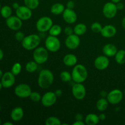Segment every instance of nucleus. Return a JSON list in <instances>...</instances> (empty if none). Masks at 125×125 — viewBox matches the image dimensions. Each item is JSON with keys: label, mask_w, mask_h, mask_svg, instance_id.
<instances>
[{"label": "nucleus", "mask_w": 125, "mask_h": 125, "mask_svg": "<svg viewBox=\"0 0 125 125\" xmlns=\"http://www.w3.org/2000/svg\"><path fill=\"white\" fill-rule=\"evenodd\" d=\"M98 117H99V118H100V120L103 121V120H104L106 118V115H105L104 114H103V113H102V114H101L99 115Z\"/></svg>", "instance_id": "obj_43"}, {"label": "nucleus", "mask_w": 125, "mask_h": 125, "mask_svg": "<svg viewBox=\"0 0 125 125\" xmlns=\"http://www.w3.org/2000/svg\"><path fill=\"white\" fill-rule=\"evenodd\" d=\"M49 58L48 50L46 48L37 47L33 52V59L38 64H43L47 62Z\"/></svg>", "instance_id": "obj_4"}, {"label": "nucleus", "mask_w": 125, "mask_h": 125, "mask_svg": "<svg viewBox=\"0 0 125 125\" xmlns=\"http://www.w3.org/2000/svg\"><path fill=\"white\" fill-rule=\"evenodd\" d=\"M64 33L65 35L68 36V35L74 34V31L71 26H66L64 29Z\"/></svg>", "instance_id": "obj_37"}, {"label": "nucleus", "mask_w": 125, "mask_h": 125, "mask_svg": "<svg viewBox=\"0 0 125 125\" xmlns=\"http://www.w3.org/2000/svg\"><path fill=\"white\" fill-rule=\"evenodd\" d=\"M6 24L9 29L13 31H18L21 28L22 20L17 16H10L6 19Z\"/></svg>", "instance_id": "obj_15"}, {"label": "nucleus", "mask_w": 125, "mask_h": 125, "mask_svg": "<svg viewBox=\"0 0 125 125\" xmlns=\"http://www.w3.org/2000/svg\"><path fill=\"white\" fill-rule=\"evenodd\" d=\"M78 62V58L73 54H67L63 57V62L66 66L73 67L76 65Z\"/></svg>", "instance_id": "obj_21"}, {"label": "nucleus", "mask_w": 125, "mask_h": 125, "mask_svg": "<svg viewBox=\"0 0 125 125\" xmlns=\"http://www.w3.org/2000/svg\"><path fill=\"white\" fill-rule=\"evenodd\" d=\"M3 57H4V52L3 51H2V50H1V49H0V61H1V60L2 59Z\"/></svg>", "instance_id": "obj_45"}, {"label": "nucleus", "mask_w": 125, "mask_h": 125, "mask_svg": "<svg viewBox=\"0 0 125 125\" xmlns=\"http://www.w3.org/2000/svg\"><path fill=\"white\" fill-rule=\"evenodd\" d=\"M21 71V65L18 62H16L13 64L12 66V70H11V72L14 74L15 76L18 75L20 73Z\"/></svg>", "instance_id": "obj_35"}, {"label": "nucleus", "mask_w": 125, "mask_h": 125, "mask_svg": "<svg viewBox=\"0 0 125 125\" xmlns=\"http://www.w3.org/2000/svg\"><path fill=\"white\" fill-rule=\"evenodd\" d=\"M72 80L75 83H83L87 79L88 72L86 67L82 64L74 66L72 72Z\"/></svg>", "instance_id": "obj_2"}, {"label": "nucleus", "mask_w": 125, "mask_h": 125, "mask_svg": "<svg viewBox=\"0 0 125 125\" xmlns=\"http://www.w3.org/2000/svg\"><path fill=\"white\" fill-rule=\"evenodd\" d=\"M60 78L61 81L64 83H68L72 80V73H70L67 71H63L60 74Z\"/></svg>", "instance_id": "obj_32"}, {"label": "nucleus", "mask_w": 125, "mask_h": 125, "mask_svg": "<svg viewBox=\"0 0 125 125\" xmlns=\"http://www.w3.org/2000/svg\"><path fill=\"white\" fill-rule=\"evenodd\" d=\"M62 17L65 21L68 24H73L76 21L78 16L73 9L66 8L62 13Z\"/></svg>", "instance_id": "obj_17"}, {"label": "nucleus", "mask_w": 125, "mask_h": 125, "mask_svg": "<svg viewBox=\"0 0 125 125\" xmlns=\"http://www.w3.org/2000/svg\"><path fill=\"white\" fill-rule=\"evenodd\" d=\"M26 6L31 10L36 9L39 6V0H24Z\"/></svg>", "instance_id": "obj_30"}, {"label": "nucleus", "mask_w": 125, "mask_h": 125, "mask_svg": "<svg viewBox=\"0 0 125 125\" xmlns=\"http://www.w3.org/2000/svg\"><path fill=\"white\" fill-rule=\"evenodd\" d=\"M116 6H117V9H118V10H122L123 8H124V4H123L122 2H121V1L116 4Z\"/></svg>", "instance_id": "obj_39"}, {"label": "nucleus", "mask_w": 125, "mask_h": 125, "mask_svg": "<svg viewBox=\"0 0 125 125\" xmlns=\"http://www.w3.org/2000/svg\"><path fill=\"white\" fill-rule=\"evenodd\" d=\"M122 27L123 28V29L125 30V17L123 18V20H122Z\"/></svg>", "instance_id": "obj_46"}, {"label": "nucleus", "mask_w": 125, "mask_h": 125, "mask_svg": "<svg viewBox=\"0 0 125 125\" xmlns=\"http://www.w3.org/2000/svg\"><path fill=\"white\" fill-rule=\"evenodd\" d=\"M100 122L98 115L95 114L90 113L86 115L85 118V123L88 125H96Z\"/></svg>", "instance_id": "obj_23"}, {"label": "nucleus", "mask_w": 125, "mask_h": 125, "mask_svg": "<svg viewBox=\"0 0 125 125\" xmlns=\"http://www.w3.org/2000/svg\"><path fill=\"white\" fill-rule=\"evenodd\" d=\"M72 94L76 99L81 100L86 95V89L82 83H75L72 87Z\"/></svg>", "instance_id": "obj_10"}, {"label": "nucleus", "mask_w": 125, "mask_h": 125, "mask_svg": "<svg viewBox=\"0 0 125 125\" xmlns=\"http://www.w3.org/2000/svg\"><path fill=\"white\" fill-rule=\"evenodd\" d=\"M65 9V7L64 5L60 2H57V3L54 4L51 6L50 11L52 14L55 15H59L63 13Z\"/></svg>", "instance_id": "obj_22"}, {"label": "nucleus", "mask_w": 125, "mask_h": 125, "mask_svg": "<svg viewBox=\"0 0 125 125\" xmlns=\"http://www.w3.org/2000/svg\"><path fill=\"white\" fill-rule=\"evenodd\" d=\"M1 82L4 88H10L14 85L15 83V77L11 72H7L2 75Z\"/></svg>", "instance_id": "obj_14"}, {"label": "nucleus", "mask_w": 125, "mask_h": 125, "mask_svg": "<svg viewBox=\"0 0 125 125\" xmlns=\"http://www.w3.org/2000/svg\"><path fill=\"white\" fill-rule=\"evenodd\" d=\"M73 125H85V122H83V120H76L73 123Z\"/></svg>", "instance_id": "obj_41"}, {"label": "nucleus", "mask_w": 125, "mask_h": 125, "mask_svg": "<svg viewBox=\"0 0 125 125\" xmlns=\"http://www.w3.org/2000/svg\"><path fill=\"white\" fill-rule=\"evenodd\" d=\"M15 39L17 41L21 42L22 40L25 37V35H24V33L23 32L18 31L17 32H16L15 35Z\"/></svg>", "instance_id": "obj_36"}, {"label": "nucleus", "mask_w": 125, "mask_h": 125, "mask_svg": "<svg viewBox=\"0 0 125 125\" xmlns=\"http://www.w3.org/2000/svg\"><path fill=\"white\" fill-rule=\"evenodd\" d=\"M54 94H56V96H57V98L60 97V96H62V90H61V89H57V90L54 92Z\"/></svg>", "instance_id": "obj_40"}, {"label": "nucleus", "mask_w": 125, "mask_h": 125, "mask_svg": "<svg viewBox=\"0 0 125 125\" xmlns=\"http://www.w3.org/2000/svg\"><path fill=\"white\" fill-rule=\"evenodd\" d=\"M109 102L107 98H101L98 100L96 103V108L100 112H104L106 111L108 107Z\"/></svg>", "instance_id": "obj_24"}, {"label": "nucleus", "mask_w": 125, "mask_h": 125, "mask_svg": "<svg viewBox=\"0 0 125 125\" xmlns=\"http://www.w3.org/2000/svg\"><path fill=\"white\" fill-rule=\"evenodd\" d=\"M53 81L54 74L51 70L43 69L40 71L38 78V85L41 89H48L52 85Z\"/></svg>", "instance_id": "obj_1"}, {"label": "nucleus", "mask_w": 125, "mask_h": 125, "mask_svg": "<svg viewBox=\"0 0 125 125\" xmlns=\"http://www.w3.org/2000/svg\"><path fill=\"white\" fill-rule=\"evenodd\" d=\"M111 1H112V2H114V3L117 4V3H118V2H120L121 0H111Z\"/></svg>", "instance_id": "obj_47"}, {"label": "nucleus", "mask_w": 125, "mask_h": 125, "mask_svg": "<svg viewBox=\"0 0 125 125\" xmlns=\"http://www.w3.org/2000/svg\"><path fill=\"white\" fill-rule=\"evenodd\" d=\"M20 5H19V4L18 3V2H13V4H12V7H13V9H15V10H17V9L18 8V7H20Z\"/></svg>", "instance_id": "obj_44"}, {"label": "nucleus", "mask_w": 125, "mask_h": 125, "mask_svg": "<svg viewBox=\"0 0 125 125\" xmlns=\"http://www.w3.org/2000/svg\"><path fill=\"white\" fill-rule=\"evenodd\" d=\"M53 25L52 20L50 17L45 16L39 18L36 23V29L40 32H45L50 30Z\"/></svg>", "instance_id": "obj_5"}, {"label": "nucleus", "mask_w": 125, "mask_h": 125, "mask_svg": "<svg viewBox=\"0 0 125 125\" xmlns=\"http://www.w3.org/2000/svg\"><path fill=\"white\" fill-rule=\"evenodd\" d=\"M41 42L40 37L37 34H30L25 36L21 42V45L23 48L26 50H35L39 46Z\"/></svg>", "instance_id": "obj_3"}, {"label": "nucleus", "mask_w": 125, "mask_h": 125, "mask_svg": "<svg viewBox=\"0 0 125 125\" xmlns=\"http://www.w3.org/2000/svg\"><path fill=\"white\" fill-rule=\"evenodd\" d=\"M102 28V25L99 22H94L92 24L91 26H90V29H91L92 31L94 33H96V34L101 33Z\"/></svg>", "instance_id": "obj_33"}, {"label": "nucleus", "mask_w": 125, "mask_h": 125, "mask_svg": "<svg viewBox=\"0 0 125 125\" xmlns=\"http://www.w3.org/2000/svg\"><path fill=\"white\" fill-rule=\"evenodd\" d=\"M3 125H13V123L11 122H6L3 124Z\"/></svg>", "instance_id": "obj_48"}, {"label": "nucleus", "mask_w": 125, "mask_h": 125, "mask_svg": "<svg viewBox=\"0 0 125 125\" xmlns=\"http://www.w3.org/2000/svg\"><path fill=\"white\" fill-rule=\"evenodd\" d=\"M114 57L117 63L124 64L125 63V50H120L118 51Z\"/></svg>", "instance_id": "obj_26"}, {"label": "nucleus", "mask_w": 125, "mask_h": 125, "mask_svg": "<svg viewBox=\"0 0 125 125\" xmlns=\"http://www.w3.org/2000/svg\"><path fill=\"white\" fill-rule=\"evenodd\" d=\"M75 7V2H74L73 1H68L67 2V8L68 9H73Z\"/></svg>", "instance_id": "obj_38"}, {"label": "nucleus", "mask_w": 125, "mask_h": 125, "mask_svg": "<svg viewBox=\"0 0 125 125\" xmlns=\"http://www.w3.org/2000/svg\"><path fill=\"white\" fill-rule=\"evenodd\" d=\"M57 97L53 92H48L45 93L41 99V103L45 107H51L56 103Z\"/></svg>", "instance_id": "obj_11"}, {"label": "nucleus", "mask_w": 125, "mask_h": 125, "mask_svg": "<svg viewBox=\"0 0 125 125\" xmlns=\"http://www.w3.org/2000/svg\"><path fill=\"white\" fill-rule=\"evenodd\" d=\"M2 87H2V83H1V82H0V90H1V89H2Z\"/></svg>", "instance_id": "obj_50"}, {"label": "nucleus", "mask_w": 125, "mask_h": 125, "mask_svg": "<svg viewBox=\"0 0 125 125\" xmlns=\"http://www.w3.org/2000/svg\"><path fill=\"white\" fill-rule=\"evenodd\" d=\"M16 15L21 20H28L31 18L32 15V10L27 6H20L16 10Z\"/></svg>", "instance_id": "obj_13"}, {"label": "nucleus", "mask_w": 125, "mask_h": 125, "mask_svg": "<svg viewBox=\"0 0 125 125\" xmlns=\"http://www.w3.org/2000/svg\"><path fill=\"white\" fill-rule=\"evenodd\" d=\"M116 33L117 29L115 27L111 24H108L103 27L100 34L104 38H111L115 36Z\"/></svg>", "instance_id": "obj_18"}, {"label": "nucleus", "mask_w": 125, "mask_h": 125, "mask_svg": "<svg viewBox=\"0 0 125 125\" xmlns=\"http://www.w3.org/2000/svg\"><path fill=\"white\" fill-rule=\"evenodd\" d=\"M0 111H1V105H0Z\"/></svg>", "instance_id": "obj_52"}, {"label": "nucleus", "mask_w": 125, "mask_h": 125, "mask_svg": "<svg viewBox=\"0 0 125 125\" xmlns=\"http://www.w3.org/2000/svg\"><path fill=\"white\" fill-rule=\"evenodd\" d=\"M106 98L109 103L117 104L123 100V94L119 89H114L107 94Z\"/></svg>", "instance_id": "obj_8"}, {"label": "nucleus", "mask_w": 125, "mask_h": 125, "mask_svg": "<svg viewBox=\"0 0 125 125\" xmlns=\"http://www.w3.org/2000/svg\"><path fill=\"white\" fill-rule=\"evenodd\" d=\"M24 116V111L21 107H16L11 112V118L14 122H19Z\"/></svg>", "instance_id": "obj_20"}, {"label": "nucleus", "mask_w": 125, "mask_h": 125, "mask_svg": "<svg viewBox=\"0 0 125 125\" xmlns=\"http://www.w3.org/2000/svg\"><path fill=\"white\" fill-rule=\"evenodd\" d=\"M45 47L48 51L56 52L59 50L61 48V42L56 36L49 35L45 40Z\"/></svg>", "instance_id": "obj_6"}, {"label": "nucleus", "mask_w": 125, "mask_h": 125, "mask_svg": "<svg viewBox=\"0 0 125 125\" xmlns=\"http://www.w3.org/2000/svg\"><path fill=\"white\" fill-rule=\"evenodd\" d=\"M109 65V60L106 56H99L94 61V66L99 70L106 69Z\"/></svg>", "instance_id": "obj_16"}, {"label": "nucleus", "mask_w": 125, "mask_h": 125, "mask_svg": "<svg viewBox=\"0 0 125 125\" xmlns=\"http://www.w3.org/2000/svg\"><path fill=\"white\" fill-rule=\"evenodd\" d=\"M118 51L117 46L112 43H108L105 45L103 48V52L104 54L107 57H113L115 56Z\"/></svg>", "instance_id": "obj_19"}, {"label": "nucleus", "mask_w": 125, "mask_h": 125, "mask_svg": "<svg viewBox=\"0 0 125 125\" xmlns=\"http://www.w3.org/2000/svg\"><path fill=\"white\" fill-rule=\"evenodd\" d=\"M0 125H1V120H0Z\"/></svg>", "instance_id": "obj_53"}, {"label": "nucleus", "mask_w": 125, "mask_h": 125, "mask_svg": "<svg viewBox=\"0 0 125 125\" xmlns=\"http://www.w3.org/2000/svg\"><path fill=\"white\" fill-rule=\"evenodd\" d=\"M31 100L34 103H38L39 101H41L42 96L39 92H32L29 96Z\"/></svg>", "instance_id": "obj_34"}, {"label": "nucleus", "mask_w": 125, "mask_h": 125, "mask_svg": "<svg viewBox=\"0 0 125 125\" xmlns=\"http://www.w3.org/2000/svg\"><path fill=\"white\" fill-rule=\"evenodd\" d=\"M38 63L35 61H31L28 62L25 66L26 70L28 73H34L37 70Z\"/></svg>", "instance_id": "obj_28"}, {"label": "nucleus", "mask_w": 125, "mask_h": 125, "mask_svg": "<svg viewBox=\"0 0 125 125\" xmlns=\"http://www.w3.org/2000/svg\"><path fill=\"white\" fill-rule=\"evenodd\" d=\"M15 94L20 98H26L29 97L32 92L31 87L26 84H18L15 88Z\"/></svg>", "instance_id": "obj_7"}, {"label": "nucleus", "mask_w": 125, "mask_h": 125, "mask_svg": "<svg viewBox=\"0 0 125 125\" xmlns=\"http://www.w3.org/2000/svg\"><path fill=\"white\" fill-rule=\"evenodd\" d=\"M0 12H1V16L3 18L7 19L9 17H10L11 15H12V8L9 6H4L1 7V10H0Z\"/></svg>", "instance_id": "obj_29"}, {"label": "nucleus", "mask_w": 125, "mask_h": 125, "mask_svg": "<svg viewBox=\"0 0 125 125\" xmlns=\"http://www.w3.org/2000/svg\"><path fill=\"white\" fill-rule=\"evenodd\" d=\"M83 116L81 114H78L75 115V120H83Z\"/></svg>", "instance_id": "obj_42"}, {"label": "nucleus", "mask_w": 125, "mask_h": 125, "mask_svg": "<svg viewBox=\"0 0 125 125\" xmlns=\"http://www.w3.org/2000/svg\"><path fill=\"white\" fill-rule=\"evenodd\" d=\"M118 9L115 3L111 2H106L103 8V13L107 18H112L117 15Z\"/></svg>", "instance_id": "obj_9"}, {"label": "nucleus", "mask_w": 125, "mask_h": 125, "mask_svg": "<svg viewBox=\"0 0 125 125\" xmlns=\"http://www.w3.org/2000/svg\"><path fill=\"white\" fill-rule=\"evenodd\" d=\"M45 125H61L62 123H61V120L59 118H58L56 117H48L46 118L45 120Z\"/></svg>", "instance_id": "obj_31"}, {"label": "nucleus", "mask_w": 125, "mask_h": 125, "mask_svg": "<svg viewBox=\"0 0 125 125\" xmlns=\"http://www.w3.org/2000/svg\"><path fill=\"white\" fill-rule=\"evenodd\" d=\"M80 43L81 40L79 37V35L75 34H73L67 36L65 41L66 47L70 50H75L78 48L80 45Z\"/></svg>", "instance_id": "obj_12"}, {"label": "nucleus", "mask_w": 125, "mask_h": 125, "mask_svg": "<svg viewBox=\"0 0 125 125\" xmlns=\"http://www.w3.org/2000/svg\"><path fill=\"white\" fill-rule=\"evenodd\" d=\"M87 28L86 25L83 23H78L73 28L74 31V34H76L78 35H83L86 33Z\"/></svg>", "instance_id": "obj_25"}, {"label": "nucleus", "mask_w": 125, "mask_h": 125, "mask_svg": "<svg viewBox=\"0 0 125 125\" xmlns=\"http://www.w3.org/2000/svg\"><path fill=\"white\" fill-rule=\"evenodd\" d=\"M62 31V29L61 26L59 24H53L48 31L50 35L57 37L61 34Z\"/></svg>", "instance_id": "obj_27"}, {"label": "nucleus", "mask_w": 125, "mask_h": 125, "mask_svg": "<svg viewBox=\"0 0 125 125\" xmlns=\"http://www.w3.org/2000/svg\"><path fill=\"white\" fill-rule=\"evenodd\" d=\"M1 3H0V10H1Z\"/></svg>", "instance_id": "obj_51"}, {"label": "nucleus", "mask_w": 125, "mask_h": 125, "mask_svg": "<svg viewBox=\"0 0 125 125\" xmlns=\"http://www.w3.org/2000/svg\"><path fill=\"white\" fill-rule=\"evenodd\" d=\"M2 75H3V73H2V70H1L0 69V79H1V78H2Z\"/></svg>", "instance_id": "obj_49"}]
</instances>
